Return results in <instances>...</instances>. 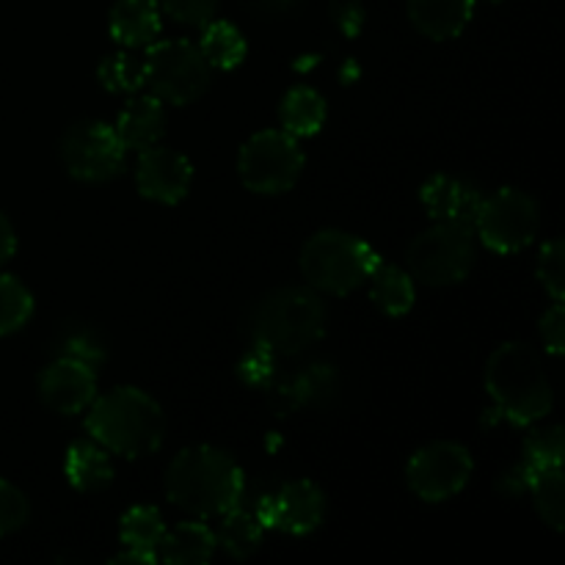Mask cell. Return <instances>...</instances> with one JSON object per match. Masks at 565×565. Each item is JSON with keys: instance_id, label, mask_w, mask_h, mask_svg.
I'll return each mask as SVG.
<instances>
[{"instance_id": "obj_15", "label": "cell", "mask_w": 565, "mask_h": 565, "mask_svg": "<svg viewBox=\"0 0 565 565\" xmlns=\"http://www.w3.org/2000/svg\"><path fill=\"white\" fill-rule=\"evenodd\" d=\"M419 199H423V207L428 210V215L434 221L461 224L475 230V218H478L483 193L472 182L461 180V177L434 174L419 188Z\"/></svg>"}, {"instance_id": "obj_35", "label": "cell", "mask_w": 565, "mask_h": 565, "mask_svg": "<svg viewBox=\"0 0 565 565\" xmlns=\"http://www.w3.org/2000/svg\"><path fill=\"white\" fill-rule=\"evenodd\" d=\"M541 337L552 356H561L565 348V309L563 301H555L541 318Z\"/></svg>"}, {"instance_id": "obj_23", "label": "cell", "mask_w": 565, "mask_h": 565, "mask_svg": "<svg viewBox=\"0 0 565 565\" xmlns=\"http://www.w3.org/2000/svg\"><path fill=\"white\" fill-rule=\"evenodd\" d=\"M522 483L533 494L535 511L544 524L561 533L565 522L563 467H522Z\"/></svg>"}, {"instance_id": "obj_30", "label": "cell", "mask_w": 565, "mask_h": 565, "mask_svg": "<svg viewBox=\"0 0 565 565\" xmlns=\"http://www.w3.org/2000/svg\"><path fill=\"white\" fill-rule=\"evenodd\" d=\"M563 428L561 425H546L535 428L524 439V463L522 467H563Z\"/></svg>"}, {"instance_id": "obj_29", "label": "cell", "mask_w": 565, "mask_h": 565, "mask_svg": "<svg viewBox=\"0 0 565 565\" xmlns=\"http://www.w3.org/2000/svg\"><path fill=\"white\" fill-rule=\"evenodd\" d=\"M33 315V296L17 276L0 274V337L20 331Z\"/></svg>"}, {"instance_id": "obj_27", "label": "cell", "mask_w": 565, "mask_h": 565, "mask_svg": "<svg viewBox=\"0 0 565 565\" xmlns=\"http://www.w3.org/2000/svg\"><path fill=\"white\" fill-rule=\"evenodd\" d=\"M163 535H166V524L158 508L136 505L121 516L119 539H121V546H127V550L158 552Z\"/></svg>"}, {"instance_id": "obj_18", "label": "cell", "mask_w": 565, "mask_h": 565, "mask_svg": "<svg viewBox=\"0 0 565 565\" xmlns=\"http://www.w3.org/2000/svg\"><path fill=\"white\" fill-rule=\"evenodd\" d=\"M475 11V0H408V20L434 42L461 36Z\"/></svg>"}, {"instance_id": "obj_17", "label": "cell", "mask_w": 565, "mask_h": 565, "mask_svg": "<svg viewBox=\"0 0 565 565\" xmlns=\"http://www.w3.org/2000/svg\"><path fill=\"white\" fill-rule=\"evenodd\" d=\"M116 136H119L125 149H141L160 143L166 132V103H160L154 94H143V97H132L119 110V119L114 125Z\"/></svg>"}, {"instance_id": "obj_25", "label": "cell", "mask_w": 565, "mask_h": 565, "mask_svg": "<svg viewBox=\"0 0 565 565\" xmlns=\"http://www.w3.org/2000/svg\"><path fill=\"white\" fill-rule=\"evenodd\" d=\"M199 50L207 58V64L213 70L230 72L235 66L243 64L248 53V44L243 39L241 28H235L232 22L213 20L202 28V39H199Z\"/></svg>"}, {"instance_id": "obj_3", "label": "cell", "mask_w": 565, "mask_h": 565, "mask_svg": "<svg viewBox=\"0 0 565 565\" xmlns=\"http://www.w3.org/2000/svg\"><path fill=\"white\" fill-rule=\"evenodd\" d=\"M486 390L497 412L513 425H535L555 406L550 375L539 353L524 342H505L486 364Z\"/></svg>"}, {"instance_id": "obj_14", "label": "cell", "mask_w": 565, "mask_h": 565, "mask_svg": "<svg viewBox=\"0 0 565 565\" xmlns=\"http://www.w3.org/2000/svg\"><path fill=\"white\" fill-rule=\"evenodd\" d=\"M193 182V166L185 154L169 147H149L138 152L136 185L149 202L177 204L188 196Z\"/></svg>"}, {"instance_id": "obj_2", "label": "cell", "mask_w": 565, "mask_h": 565, "mask_svg": "<svg viewBox=\"0 0 565 565\" xmlns=\"http://www.w3.org/2000/svg\"><path fill=\"white\" fill-rule=\"evenodd\" d=\"M86 430L110 456L143 458L160 450L166 436L163 408L136 386H116L86 408Z\"/></svg>"}, {"instance_id": "obj_10", "label": "cell", "mask_w": 565, "mask_h": 565, "mask_svg": "<svg viewBox=\"0 0 565 565\" xmlns=\"http://www.w3.org/2000/svg\"><path fill=\"white\" fill-rule=\"evenodd\" d=\"M127 149L110 125L97 119L75 121L61 138V160L81 182H110L125 169Z\"/></svg>"}, {"instance_id": "obj_11", "label": "cell", "mask_w": 565, "mask_h": 565, "mask_svg": "<svg viewBox=\"0 0 565 565\" xmlns=\"http://www.w3.org/2000/svg\"><path fill=\"white\" fill-rule=\"evenodd\" d=\"M472 456L456 441H430L419 447L406 467L408 489L423 502L452 500L472 478Z\"/></svg>"}, {"instance_id": "obj_8", "label": "cell", "mask_w": 565, "mask_h": 565, "mask_svg": "<svg viewBox=\"0 0 565 565\" xmlns=\"http://www.w3.org/2000/svg\"><path fill=\"white\" fill-rule=\"evenodd\" d=\"M303 171V152L298 138L285 130H263L248 138L237 154V174L252 193L279 196L298 182Z\"/></svg>"}, {"instance_id": "obj_21", "label": "cell", "mask_w": 565, "mask_h": 565, "mask_svg": "<svg viewBox=\"0 0 565 565\" xmlns=\"http://www.w3.org/2000/svg\"><path fill=\"white\" fill-rule=\"evenodd\" d=\"M370 301L381 309L390 318H403V315L412 312L414 298H417V290H414V279L408 270L397 268L392 263H375V268L370 270Z\"/></svg>"}, {"instance_id": "obj_5", "label": "cell", "mask_w": 565, "mask_h": 565, "mask_svg": "<svg viewBox=\"0 0 565 565\" xmlns=\"http://www.w3.org/2000/svg\"><path fill=\"white\" fill-rule=\"evenodd\" d=\"M379 254L362 237L342 230H320L303 243L301 274L315 292L348 296L367 281Z\"/></svg>"}, {"instance_id": "obj_33", "label": "cell", "mask_w": 565, "mask_h": 565, "mask_svg": "<svg viewBox=\"0 0 565 565\" xmlns=\"http://www.w3.org/2000/svg\"><path fill=\"white\" fill-rule=\"evenodd\" d=\"M28 516H31L28 497L22 494L14 483L0 480V539H3V535L17 533L20 527H25Z\"/></svg>"}, {"instance_id": "obj_20", "label": "cell", "mask_w": 565, "mask_h": 565, "mask_svg": "<svg viewBox=\"0 0 565 565\" xmlns=\"http://www.w3.org/2000/svg\"><path fill=\"white\" fill-rule=\"evenodd\" d=\"M215 533L204 522H182L174 530H166L158 546V561L169 565H202L213 557Z\"/></svg>"}, {"instance_id": "obj_9", "label": "cell", "mask_w": 565, "mask_h": 565, "mask_svg": "<svg viewBox=\"0 0 565 565\" xmlns=\"http://www.w3.org/2000/svg\"><path fill=\"white\" fill-rule=\"evenodd\" d=\"M480 241L494 254L524 252L539 237L541 210L530 193L519 188H500L483 196L475 218Z\"/></svg>"}, {"instance_id": "obj_24", "label": "cell", "mask_w": 565, "mask_h": 565, "mask_svg": "<svg viewBox=\"0 0 565 565\" xmlns=\"http://www.w3.org/2000/svg\"><path fill=\"white\" fill-rule=\"evenodd\" d=\"M218 519L221 522L218 530H215V546H221L235 561H248L252 555H257L265 533L259 516L241 511V508H232V511H226Z\"/></svg>"}, {"instance_id": "obj_34", "label": "cell", "mask_w": 565, "mask_h": 565, "mask_svg": "<svg viewBox=\"0 0 565 565\" xmlns=\"http://www.w3.org/2000/svg\"><path fill=\"white\" fill-rule=\"evenodd\" d=\"M241 379L252 386H265L274 381V353L254 342L252 351L241 362Z\"/></svg>"}, {"instance_id": "obj_26", "label": "cell", "mask_w": 565, "mask_h": 565, "mask_svg": "<svg viewBox=\"0 0 565 565\" xmlns=\"http://www.w3.org/2000/svg\"><path fill=\"white\" fill-rule=\"evenodd\" d=\"M337 390V373L331 364H309L307 370L292 375L287 384L279 386V397L290 408L320 406L329 401Z\"/></svg>"}, {"instance_id": "obj_4", "label": "cell", "mask_w": 565, "mask_h": 565, "mask_svg": "<svg viewBox=\"0 0 565 565\" xmlns=\"http://www.w3.org/2000/svg\"><path fill=\"white\" fill-rule=\"evenodd\" d=\"M326 303L312 287H279L254 307L252 337L274 356H296L326 334Z\"/></svg>"}, {"instance_id": "obj_12", "label": "cell", "mask_w": 565, "mask_h": 565, "mask_svg": "<svg viewBox=\"0 0 565 565\" xmlns=\"http://www.w3.org/2000/svg\"><path fill=\"white\" fill-rule=\"evenodd\" d=\"M257 516L263 527L285 535H309L323 524L326 494L312 480H290L259 502Z\"/></svg>"}, {"instance_id": "obj_38", "label": "cell", "mask_w": 565, "mask_h": 565, "mask_svg": "<svg viewBox=\"0 0 565 565\" xmlns=\"http://www.w3.org/2000/svg\"><path fill=\"white\" fill-rule=\"evenodd\" d=\"M114 563H125V565H154L158 563V552H143V550H127L121 555L114 557Z\"/></svg>"}, {"instance_id": "obj_19", "label": "cell", "mask_w": 565, "mask_h": 565, "mask_svg": "<svg viewBox=\"0 0 565 565\" xmlns=\"http://www.w3.org/2000/svg\"><path fill=\"white\" fill-rule=\"evenodd\" d=\"M64 475L70 486L83 494H94V491L108 489L114 480V463H110V452L94 439L75 441L66 450L64 458Z\"/></svg>"}, {"instance_id": "obj_1", "label": "cell", "mask_w": 565, "mask_h": 565, "mask_svg": "<svg viewBox=\"0 0 565 565\" xmlns=\"http://www.w3.org/2000/svg\"><path fill=\"white\" fill-rule=\"evenodd\" d=\"M246 478L230 452L210 445L177 452L166 472V494L180 511L196 519H218L241 505Z\"/></svg>"}, {"instance_id": "obj_32", "label": "cell", "mask_w": 565, "mask_h": 565, "mask_svg": "<svg viewBox=\"0 0 565 565\" xmlns=\"http://www.w3.org/2000/svg\"><path fill=\"white\" fill-rule=\"evenodd\" d=\"M158 6L160 14L188 28H204L218 14V0H158Z\"/></svg>"}, {"instance_id": "obj_31", "label": "cell", "mask_w": 565, "mask_h": 565, "mask_svg": "<svg viewBox=\"0 0 565 565\" xmlns=\"http://www.w3.org/2000/svg\"><path fill=\"white\" fill-rule=\"evenodd\" d=\"M539 281L550 292L552 301L565 298V246L561 237L544 243L539 254Z\"/></svg>"}, {"instance_id": "obj_37", "label": "cell", "mask_w": 565, "mask_h": 565, "mask_svg": "<svg viewBox=\"0 0 565 565\" xmlns=\"http://www.w3.org/2000/svg\"><path fill=\"white\" fill-rule=\"evenodd\" d=\"M14 252H17V232L14 226H11V221L6 218L3 210H0V268L14 257Z\"/></svg>"}, {"instance_id": "obj_22", "label": "cell", "mask_w": 565, "mask_h": 565, "mask_svg": "<svg viewBox=\"0 0 565 565\" xmlns=\"http://www.w3.org/2000/svg\"><path fill=\"white\" fill-rule=\"evenodd\" d=\"M326 116H329V108H326L323 94L315 92L312 86H292L281 99V130L290 132L292 138L318 136L326 125Z\"/></svg>"}, {"instance_id": "obj_7", "label": "cell", "mask_w": 565, "mask_h": 565, "mask_svg": "<svg viewBox=\"0 0 565 565\" xmlns=\"http://www.w3.org/2000/svg\"><path fill=\"white\" fill-rule=\"evenodd\" d=\"M475 230L461 224L436 221L430 230L419 232L406 252L412 279L428 287H450L467 279L478 259Z\"/></svg>"}, {"instance_id": "obj_6", "label": "cell", "mask_w": 565, "mask_h": 565, "mask_svg": "<svg viewBox=\"0 0 565 565\" xmlns=\"http://www.w3.org/2000/svg\"><path fill=\"white\" fill-rule=\"evenodd\" d=\"M143 77L149 94L169 105H191L207 92L213 66L202 55L199 44L188 39L152 42L143 55Z\"/></svg>"}, {"instance_id": "obj_28", "label": "cell", "mask_w": 565, "mask_h": 565, "mask_svg": "<svg viewBox=\"0 0 565 565\" xmlns=\"http://www.w3.org/2000/svg\"><path fill=\"white\" fill-rule=\"evenodd\" d=\"M97 81L99 86L108 88L110 94H136L147 86V77H143V58L119 50V53H110L99 61L97 66Z\"/></svg>"}, {"instance_id": "obj_36", "label": "cell", "mask_w": 565, "mask_h": 565, "mask_svg": "<svg viewBox=\"0 0 565 565\" xmlns=\"http://www.w3.org/2000/svg\"><path fill=\"white\" fill-rule=\"evenodd\" d=\"M61 356H75V359H83V362L86 364H97L99 359H105V351H103V345H99L97 340H94L92 334H88L86 329H81V331H75V334L72 337H66L64 340V353H61ZM97 370V367H94Z\"/></svg>"}, {"instance_id": "obj_16", "label": "cell", "mask_w": 565, "mask_h": 565, "mask_svg": "<svg viewBox=\"0 0 565 565\" xmlns=\"http://www.w3.org/2000/svg\"><path fill=\"white\" fill-rule=\"evenodd\" d=\"M110 36L127 50H141L158 42L163 14L158 0H116L108 14Z\"/></svg>"}, {"instance_id": "obj_39", "label": "cell", "mask_w": 565, "mask_h": 565, "mask_svg": "<svg viewBox=\"0 0 565 565\" xmlns=\"http://www.w3.org/2000/svg\"><path fill=\"white\" fill-rule=\"evenodd\" d=\"M486 3H505V0H486Z\"/></svg>"}, {"instance_id": "obj_13", "label": "cell", "mask_w": 565, "mask_h": 565, "mask_svg": "<svg viewBox=\"0 0 565 565\" xmlns=\"http://www.w3.org/2000/svg\"><path fill=\"white\" fill-rule=\"evenodd\" d=\"M39 397L55 414H81L97 397V373L75 356H58L39 375Z\"/></svg>"}]
</instances>
